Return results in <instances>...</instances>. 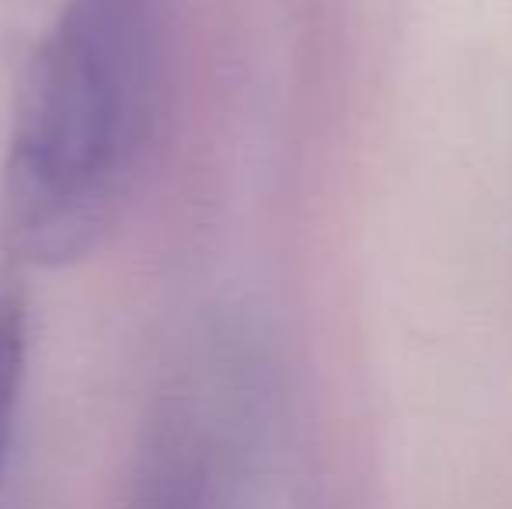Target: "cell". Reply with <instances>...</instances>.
Returning <instances> with one entry per match:
<instances>
[{
	"label": "cell",
	"mask_w": 512,
	"mask_h": 509,
	"mask_svg": "<svg viewBox=\"0 0 512 509\" xmlns=\"http://www.w3.org/2000/svg\"><path fill=\"white\" fill-rule=\"evenodd\" d=\"M168 0H67L21 77L0 178L18 258H84L122 217L150 154Z\"/></svg>",
	"instance_id": "1"
},
{
	"label": "cell",
	"mask_w": 512,
	"mask_h": 509,
	"mask_svg": "<svg viewBox=\"0 0 512 509\" xmlns=\"http://www.w3.org/2000/svg\"><path fill=\"white\" fill-rule=\"evenodd\" d=\"M126 509H220V457L196 412H161L136 461Z\"/></svg>",
	"instance_id": "2"
},
{
	"label": "cell",
	"mask_w": 512,
	"mask_h": 509,
	"mask_svg": "<svg viewBox=\"0 0 512 509\" xmlns=\"http://www.w3.org/2000/svg\"><path fill=\"white\" fill-rule=\"evenodd\" d=\"M25 349H28L25 307L11 293H0V464H4L14 415H18L21 381H25Z\"/></svg>",
	"instance_id": "3"
}]
</instances>
